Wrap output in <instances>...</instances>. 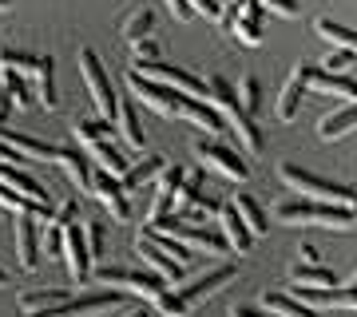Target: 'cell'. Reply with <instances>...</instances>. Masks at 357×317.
<instances>
[{"mask_svg":"<svg viewBox=\"0 0 357 317\" xmlns=\"http://www.w3.org/2000/svg\"><path fill=\"white\" fill-rule=\"evenodd\" d=\"M274 218L286 226H330V230H349L354 226V210L337 203H318V199H290V203L274 206Z\"/></svg>","mask_w":357,"mask_h":317,"instance_id":"cell-1","label":"cell"},{"mask_svg":"<svg viewBox=\"0 0 357 317\" xmlns=\"http://www.w3.org/2000/svg\"><path fill=\"white\" fill-rule=\"evenodd\" d=\"M72 131H76L79 147H84V151H88L91 159L107 171V175H119V178L128 175L131 163L115 151L112 143H107V139H112V123H107V119H76V123H72Z\"/></svg>","mask_w":357,"mask_h":317,"instance_id":"cell-2","label":"cell"},{"mask_svg":"<svg viewBox=\"0 0 357 317\" xmlns=\"http://www.w3.org/2000/svg\"><path fill=\"white\" fill-rule=\"evenodd\" d=\"M282 183L290 190H298L302 199H318V203H337V206H349L354 203V187H337V183H330V178L314 175V171H306V167H294V163H282L278 167Z\"/></svg>","mask_w":357,"mask_h":317,"instance_id":"cell-3","label":"cell"},{"mask_svg":"<svg viewBox=\"0 0 357 317\" xmlns=\"http://www.w3.org/2000/svg\"><path fill=\"white\" fill-rule=\"evenodd\" d=\"M79 72H84V84H88V95H91V103H96L100 119L115 123V119H119V95L112 91V79H107L100 56L91 48H79Z\"/></svg>","mask_w":357,"mask_h":317,"instance_id":"cell-4","label":"cell"},{"mask_svg":"<svg viewBox=\"0 0 357 317\" xmlns=\"http://www.w3.org/2000/svg\"><path fill=\"white\" fill-rule=\"evenodd\" d=\"M128 88L135 91L147 107H155L159 115H175V119L187 115V100H191V95H183V91L171 88V84H159V79H151V76H139V72L131 68L128 72Z\"/></svg>","mask_w":357,"mask_h":317,"instance_id":"cell-5","label":"cell"},{"mask_svg":"<svg viewBox=\"0 0 357 317\" xmlns=\"http://www.w3.org/2000/svg\"><path fill=\"white\" fill-rule=\"evenodd\" d=\"M91 278L100 281V286H123V290L147 297L151 305L167 293V286H163V278H159V274H139V270H123V266H100Z\"/></svg>","mask_w":357,"mask_h":317,"instance_id":"cell-6","label":"cell"},{"mask_svg":"<svg viewBox=\"0 0 357 317\" xmlns=\"http://www.w3.org/2000/svg\"><path fill=\"white\" fill-rule=\"evenodd\" d=\"M139 76H151L159 79V84H171V88H178L183 95H206V84L199 76H191V72H183V68H175V63H159V60H135L131 63Z\"/></svg>","mask_w":357,"mask_h":317,"instance_id":"cell-7","label":"cell"},{"mask_svg":"<svg viewBox=\"0 0 357 317\" xmlns=\"http://www.w3.org/2000/svg\"><path fill=\"white\" fill-rule=\"evenodd\" d=\"M44 218L36 210H20L13 222V238H16V258H20V266L24 270H36L40 266V226Z\"/></svg>","mask_w":357,"mask_h":317,"instance_id":"cell-8","label":"cell"},{"mask_svg":"<svg viewBox=\"0 0 357 317\" xmlns=\"http://www.w3.org/2000/svg\"><path fill=\"white\" fill-rule=\"evenodd\" d=\"M195 155H199L206 167L222 171L227 178H238V183L250 178V163L238 159V151H230V147H222V143H215V139H199V143H195Z\"/></svg>","mask_w":357,"mask_h":317,"instance_id":"cell-9","label":"cell"},{"mask_svg":"<svg viewBox=\"0 0 357 317\" xmlns=\"http://www.w3.org/2000/svg\"><path fill=\"white\" fill-rule=\"evenodd\" d=\"M306 88L321 91V95H337V100H357V79L342 76V72H330V68H318V63H302L298 68Z\"/></svg>","mask_w":357,"mask_h":317,"instance_id":"cell-10","label":"cell"},{"mask_svg":"<svg viewBox=\"0 0 357 317\" xmlns=\"http://www.w3.org/2000/svg\"><path fill=\"white\" fill-rule=\"evenodd\" d=\"M91 190H96V199H100L107 210H112L115 222H128L131 218V206H128V187L119 183V175H107V171H100V175L91 178Z\"/></svg>","mask_w":357,"mask_h":317,"instance_id":"cell-11","label":"cell"},{"mask_svg":"<svg viewBox=\"0 0 357 317\" xmlns=\"http://www.w3.org/2000/svg\"><path fill=\"white\" fill-rule=\"evenodd\" d=\"M60 254H64V262H68V270H72V278H88V274H91L88 234H84V226H79V222L64 226V246H60Z\"/></svg>","mask_w":357,"mask_h":317,"instance_id":"cell-12","label":"cell"},{"mask_svg":"<svg viewBox=\"0 0 357 317\" xmlns=\"http://www.w3.org/2000/svg\"><path fill=\"white\" fill-rule=\"evenodd\" d=\"M218 226H222V238L230 242V250L250 254V246H255V230L243 222V215H238V206L234 203H227L222 210H218Z\"/></svg>","mask_w":357,"mask_h":317,"instance_id":"cell-13","label":"cell"},{"mask_svg":"<svg viewBox=\"0 0 357 317\" xmlns=\"http://www.w3.org/2000/svg\"><path fill=\"white\" fill-rule=\"evenodd\" d=\"M135 254H139L143 262H147V266H151L163 281H178V278H183V262H175L167 250H159L151 238H143V234H139V238H135Z\"/></svg>","mask_w":357,"mask_h":317,"instance_id":"cell-14","label":"cell"},{"mask_svg":"<svg viewBox=\"0 0 357 317\" xmlns=\"http://www.w3.org/2000/svg\"><path fill=\"white\" fill-rule=\"evenodd\" d=\"M119 302V293H88V297H68L64 305H56L52 314L44 317H91V314H103V309H112Z\"/></svg>","mask_w":357,"mask_h":317,"instance_id":"cell-15","label":"cell"},{"mask_svg":"<svg viewBox=\"0 0 357 317\" xmlns=\"http://www.w3.org/2000/svg\"><path fill=\"white\" fill-rule=\"evenodd\" d=\"M191 206H199V210H206V215H218V210H222V206H215L211 199H206L203 175H199V171H191V178H183V187L175 190V215L191 210Z\"/></svg>","mask_w":357,"mask_h":317,"instance_id":"cell-16","label":"cell"},{"mask_svg":"<svg viewBox=\"0 0 357 317\" xmlns=\"http://www.w3.org/2000/svg\"><path fill=\"white\" fill-rule=\"evenodd\" d=\"M0 183L8 190H16V194H24V199H32V203L48 206V194H44V187H40L32 175H24L16 163H0Z\"/></svg>","mask_w":357,"mask_h":317,"instance_id":"cell-17","label":"cell"},{"mask_svg":"<svg viewBox=\"0 0 357 317\" xmlns=\"http://www.w3.org/2000/svg\"><path fill=\"white\" fill-rule=\"evenodd\" d=\"M234 278V266H218V270H211V274H203L199 281H191V286H183V302L187 305H195V302H203V297H211V293H218L227 281Z\"/></svg>","mask_w":357,"mask_h":317,"instance_id":"cell-18","label":"cell"},{"mask_svg":"<svg viewBox=\"0 0 357 317\" xmlns=\"http://www.w3.org/2000/svg\"><path fill=\"white\" fill-rule=\"evenodd\" d=\"M357 127V100H349V107H342V111H330L326 119L318 123V135L321 139H342V135H349Z\"/></svg>","mask_w":357,"mask_h":317,"instance_id":"cell-19","label":"cell"},{"mask_svg":"<svg viewBox=\"0 0 357 317\" xmlns=\"http://www.w3.org/2000/svg\"><path fill=\"white\" fill-rule=\"evenodd\" d=\"M314 32H318L321 40H330L333 48H345V52L357 56V32L354 28L337 24V20H330V16H318V20H314Z\"/></svg>","mask_w":357,"mask_h":317,"instance_id":"cell-20","label":"cell"},{"mask_svg":"<svg viewBox=\"0 0 357 317\" xmlns=\"http://www.w3.org/2000/svg\"><path fill=\"white\" fill-rule=\"evenodd\" d=\"M262 305H266V314H274V317H314V305L298 302L290 293H262Z\"/></svg>","mask_w":357,"mask_h":317,"instance_id":"cell-21","label":"cell"},{"mask_svg":"<svg viewBox=\"0 0 357 317\" xmlns=\"http://www.w3.org/2000/svg\"><path fill=\"white\" fill-rule=\"evenodd\" d=\"M32 79H36V95H40V107L44 111H56V79H52V56H40L36 60V72H32Z\"/></svg>","mask_w":357,"mask_h":317,"instance_id":"cell-22","label":"cell"},{"mask_svg":"<svg viewBox=\"0 0 357 317\" xmlns=\"http://www.w3.org/2000/svg\"><path fill=\"white\" fill-rule=\"evenodd\" d=\"M56 163L68 171V178L76 183V190H91V178H96V175L88 171V159H84L79 151H72V147H60V159H56Z\"/></svg>","mask_w":357,"mask_h":317,"instance_id":"cell-23","label":"cell"},{"mask_svg":"<svg viewBox=\"0 0 357 317\" xmlns=\"http://www.w3.org/2000/svg\"><path fill=\"white\" fill-rule=\"evenodd\" d=\"M302 91H306V79H302V72H294V76L286 79V88L278 91V119H282V123H290L294 115H298Z\"/></svg>","mask_w":357,"mask_h":317,"instance_id":"cell-24","label":"cell"},{"mask_svg":"<svg viewBox=\"0 0 357 317\" xmlns=\"http://www.w3.org/2000/svg\"><path fill=\"white\" fill-rule=\"evenodd\" d=\"M183 119L199 123L203 131H227V115L218 111V107H211V103H199L195 95L187 100V115H183Z\"/></svg>","mask_w":357,"mask_h":317,"instance_id":"cell-25","label":"cell"},{"mask_svg":"<svg viewBox=\"0 0 357 317\" xmlns=\"http://www.w3.org/2000/svg\"><path fill=\"white\" fill-rule=\"evenodd\" d=\"M294 286H314V290H321V286H337V278H333V270L318 266V262H298V266L290 270Z\"/></svg>","mask_w":357,"mask_h":317,"instance_id":"cell-26","label":"cell"},{"mask_svg":"<svg viewBox=\"0 0 357 317\" xmlns=\"http://www.w3.org/2000/svg\"><path fill=\"white\" fill-rule=\"evenodd\" d=\"M68 293L64 290H40V293H28L24 302H20V309H24V317H44L52 314L56 305H64Z\"/></svg>","mask_w":357,"mask_h":317,"instance_id":"cell-27","label":"cell"},{"mask_svg":"<svg viewBox=\"0 0 357 317\" xmlns=\"http://www.w3.org/2000/svg\"><path fill=\"white\" fill-rule=\"evenodd\" d=\"M163 155H147L143 163H135V167H128V175H123V187L128 190H135V187H143V183H151V178H159L163 175Z\"/></svg>","mask_w":357,"mask_h":317,"instance_id":"cell-28","label":"cell"},{"mask_svg":"<svg viewBox=\"0 0 357 317\" xmlns=\"http://www.w3.org/2000/svg\"><path fill=\"white\" fill-rule=\"evenodd\" d=\"M119 131H123L128 147L143 151V127H139V115H135V103L131 100H119Z\"/></svg>","mask_w":357,"mask_h":317,"instance_id":"cell-29","label":"cell"},{"mask_svg":"<svg viewBox=\"0 0 357 317\" xmlns=\"http://www.w3.org/2000/svg\"><path fill=\"white\" fill-rule=\"evenodd\" d=\"M151 28H155V13H151V8H135V13L123 16V28H119V32L135 44V40L151 36Z\"/></svg>","mask_w":357,"mask_h":317,"instance_id":"cell-30","label":"cell"},{"mask_svg":"<svg viewBox=\"0 0 357 317\" xmlns=\"http://www.w3.org/2000/svg\"><path fill=\"white\" fill-rule=\"evenodd\" d=\"M234 206H238V215H243V222H246V226L255 230V238L270 230V222H266V210H262V206H258L255 199H250V194H238V199H234Z\"/></svg>","mask_w":357,"mask_h":317,"instance_id":"cell-31","label":"cell"},{"mask_svg":"<svg viewBox=\"0 0 357 317\" xmlns=\"http://www.w3.org/2000/svg\"><path fill=\"white\" fill-rule=\"evenodd\" d=\"M4 91H8V100H13L16 111H24V107H28V79L20 76V72L4 68Z\"/></svg>","mask_w":357,"mask_h":317,"instance_id":"cell-32","label":"cell"},{"mask_svg":"<svg viewBox=\"0 0 357 317\" xmlns=\"http://www.w3.org/2000/svg\"><path fill=\"white\" fill-rule=\"evenodd\" d=\"M147 238H151L155 246H159V250H167V254H171L175 262H183V266H187V258H191V246H187V242H178L175 234H159V230H151Z\"/></svg>","mask_w":357,"mask_h":317,"instance_id":"cell-33","label":"cell"},{"mask_svg":"<svg viewBox=\"0 0 357 317\" xmlns=\"http://www.w3.org/2000/svg\"><path fill=\"white\" fill-rule=\"evenodd\" d=\"M36 60H40V56H28V52H16V48L0 52V63H4V68H13V72H20V76H32V72H36Z\"/></svg>","mask_w":357,"mask_h":317,"instance_id":"cell-34","label":"cell"},{"mask_svg":"<svg viewBox=\"0 0 357 317\" xmlns=\"http://www.w3.org/2000/svg\"><path fill=\"white\" fill-rule=\"evenodd\" d=\"M234 40H243V44H250V48H258L262 44V24L258 20H234V24L227 28Z\"/></svg>","mask_w":357,"mask_h":317,"instance_id":"cell-35","label":"cell"},{"mask_svg":"<svg viewBox=\"0 0 357 317\" xmlns=\"http://www.w3.org/2000/svg\"><path fill=\"white\" fill-rule=\"evenodd\" d=\"M155 309H159V314H163V317H191V305L183 302V293H178V290H175V293L167 290L163 297L155 302Z\"/></svg>","mask_w":357,"mask_h":317,"instance_id":"cell-36","label":"cell"},{"mask_svg":"<svg viewBox=\"0 0 357 317\" xmlns=\"http://www.w3.org/2000/svg\"><path fill=\"white\" fill-rule=\"evenodd\" d=\"M238 100H243V107H246L250 115L262 107V88H258L255 76H243V84H238Z\"/></svg>","mask_w":357,"mask_h":317,"instance_id":"cell-37","label":"cell"},{"mask_svg":"<svg viewBox=\"0 0 357 317\" xmlns=\"http://www.w3.org/2000/svg\"><path fill=\"white\" fill-rule=\"evenodd\" d=\"M175 210V194H163V190H155V203H151V210H147V226H155L159 218H167Z\"/></svg>","mask_w":357,"mask_h":317,"instance_id":"cell-38","label":"cell"},{"mask_svg":"<svg viewBox=\"0 0 357 317\" xmlns=\"http://www.w3.org/2000/svg\"><path fill=\"white\" fill-rule=\"evenodd\" d=\"M76 222V203L68 199V203H60L56 210H52V218H48V226H56V230H64V226H72Z\"/></svg>","mask_w":357,"mask_h":317,"instance_id":"cell-39","label":"cell"},{"mask_svg":"<svg viewBox=\"0 0 357 317\" xmlns=\"http://www.w3.org/2000/svg\"><path fill=\"white\" fill-rule=\"evenodd\" d=\"M178 187H183V171H178V167H163V175H159L155 190H163V194H175Z\"/></svg>","mask_w":357,"mask_h":317,"instance_id":"cell-40","label":"cell"},{"mask_svg":"<svg viewBox=\"0 0 357 317\" xmlns=\"http://www.w3.org/2000/svg\"><path fill=\"white\" fill-rule=\"evenodd\" d=\"M191 4V13L206 16V20H222V4L218 0H187Z\"/></svg>","mask_w":357,"mask_h":317,"instance_id":"cell-41","label":"cell"},{"mask_svg":"<svg viewBox=\"0 0 357 317\" xmlns=\"http://www.w3.org/2000/svg\"><path fill=\"white\" fill-rule=\"evenodd\" d=\"M84 234H88V250L91 258L103 250V222H84Z\"/></svg>","mask_w":357,"mask_h":317,"instance_id":"cell-42","label":"cell"},{"mask_svg":"<svg viewBox=\"0 0 357 317\" xmlns=\"http://www.w3.org/2000/svg\"><path fill=\"white\" fill-rule=\"evenodd\" d=\"M131 52H135V60H159V44H155L151 36H143L131 44Z\"/></svg>","mask_w":357,"mask_h":317,"instance_id":"cell-43","label":"cell"},{"mask_svg":"<svg viewBox=\"0 0 357 317\" xmlns=\"http://www.w3.org/2000/svg\"><path fill=\"white\" fill-rule=\"evenodd\" d=\"M262 4H266V13L286 16V20H294V16H298V4H294V0H262Z\"/></svg>","mask_w":357,"mask_h":317,"instance_id":"cell-44","label":"cell"},{"mask_svg":"<svg viewBox=\"0 0 357 317\" xmlns=\"http://www.w3.org/2000/svg\"><path fill=\"white\" fill-rule=\"evenodd\" d=\"M349 56H354V52H345V48L330 52V56H326V68H330V72H345V68H349Z\"/></svg>","mask_w":357,"mask_h":317,"instance_id":"cell-45","label":"cell"},{"mask_svg":"<svg viewBox=\"0 0 357 317\" xmlns=\"http://www.w3.org/2000/svg\"><path fill=\"white\" fill-rule=\"evenodd\" d=\"M163 4H167V13L175 16V20H191V16H195L187 0H163Z\"/></svg>","mask_w":357,"mask_h":317,"instance_id":"cell-46","label":"cell"},{"mask_svg":"<svg viewBox=\"0 0 357 317\" xmlns=\"http://www.w3.org/2000/svg\"><path fill=\"white\" fill-rule=\"evenodd\" d=\"M20 159H24V155L16 151L13 143H4V139H0V163H20Z\"/></svg>","mask_w":357,"mask_h":317,"instance_id":"cell-47","label":"cell"},{"mask_svg":"<svg viewBox=\"0 0 357 317\" xmlns=\"http://www.w3.org/2000/svg\"><path fill=\"white\" fill-rule=\"evenodd\" d=\"M234 317H266V314H258V309H250V305H234Z\"/></svg>","mask_w":357,"mask_h":317,"instance_id":"cell-48","label":"cell"},{"mask_svg":"<svg viewBox=\"0 0 357 317\" xmlns=\"http://www.w3.org/2000/svg\"><path fill=\"white\" fill-rule=\"evenodd\" d=\"M298 254H302V262H318V250H314V246H302Z\"/></svg>","mask_w":357,"mask_h":317,"instance_id":"cell-49","label":"cell"},{"mask_svg":"<svg viewBox=\"0 0 357 317\" xmlns=\"http://www.w3.org/2000/svg\"><path fill=\"white\" fill-rule=\"evenodd\" d=\"M349 210H354V215H357V187H354V203H349Z\"/></svg>","mask_w":357,"mask_h":317,"instance_id":"cell-50","label":"cell"},{"mask_svg":"<svg viewBox=\"0 0 357 317\" xmlns=\"http://www.w3.org/2000/svg\"><path fill=\"white\" fill-rule=\"evenodd\" d=\"M0 286H8V274H4V270H0Z\"/></svg>","mask_w":357,"mask_h":317,"instance_id":"cell-51","label":"cell"},{"mask_svg":"<svg viewBox=\"0 0 357 317\" xmlns=\"http://www.w3.org/2000/svg\"><path fill=\"white\" fill-rule=\"evenodd\" d=\"M8 4H13V0H0V8H8Z\"/></svg>","mask_w":357,"mask_h":317,"instance_id":"cell-52","label":"cell"},{"mask_svg":"<svg viewBox=\"0 0 357 317\" xmlns=\"http://www.w3.org/2000/svg\"><path fill=\"white\" fill-rule=\"evenodd\" d=\"M123 317H143V314H123Z\"/></svg>","mask_w":357,"mask_h":317,"instance_id":"cell-53","label":"cell"},{"mask_svg":"<svg viewBox=\"0 0 357 317\" xmlns=\"http://www.w3.org/2000/svg\"><path fill=\"white\" fill-rule=\"evenodd\" d=\"M349 286H357V278H354V281H349Z\"/></svg>","mask_w":357,"mask_h":317,"instance_id":"cell-54","label":"cell"}]
</instances>
